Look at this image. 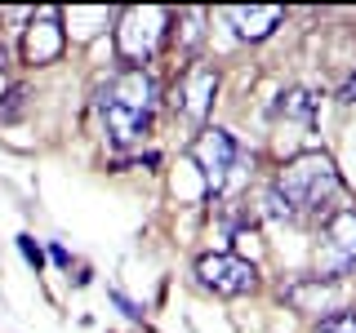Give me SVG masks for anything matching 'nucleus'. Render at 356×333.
<instances>
[{
  "label": "nucleus",
  "instance_id": "1",
  "mask_svg": "<svg viewBox=\"0 0 356 333\" xmlns=\"http://www.w3.org/2000/svg\"><path fill=\"white\" fill-rule=\"evenodd\" d=\"M152 107H156V80L143 67H125L98 89V120L116 147L143 142V133L152 129Z\"/></svg>",
  "mask_w": 356,
  "mask_h": 333
},
{
  "label": "nucleus",
  "instance_id": "2",
  "mask_svg": "<svg viewBox=\"0 0 356 333\" xmlns=\"http://www.w3.org/2000/svg\"><path fill=\"white\" fill-rule=\"evenodd\" d=\"M272 187L285 196V205L294 209V214L339 209V205H334V200H339V173H334V160H330V155H321V151L294 155Z\"/></svg>",
  "mask_w": 356,
  "mask_h": 333
},
{
  "label": "nucleus",
  "instance_id": "3",
  "mask_svg": "<svg viewBox=\"0 0 356 333\" xmlns=\"http://www.w3.org/2000/svg\"><path fill=\"white\" fill-rule=\"evenodd\" d=\"M356 266V209H330L325 227L316 244V275L321 280H339Z\"/></svg>",
  "mask_w": 356,
  "mask_h": 333
},
{
  "label": "nucleus",
  "instance_id": "4",
  "mask_svg": "<svg viewBox=\"0 0 356 333\" xmlns=\"http://www.w3.org/2000/svg\"><path fill=\"white\" fill-rule=\"evenodd\" d=\"M196 275H200L205 289L227 293V298H241V293H254V289H259V271H254V262L236 258V253H205V258L196 262Z\"/></svg>",
  "mask_w": 356,
  "mask_h": 333
},
{
  "label": "nucleus",
  "instance_id": "5",
  "mask_svg": "<svg viewBox=\"0 0 356 333\" xmlns=\"http://www.w3.org/2000/svg\"><path fill=\"white\" fill-rule=\"evenodd\" d=\"M214 94H218V71H214V67L187 62L183 71H178L174 89H170V107L178 111V116L200 120V116L209 111V103H214Z\"/></svg>",
  "mask_w": 356,
  "mask_h": 333
},
{
  "label": "nucleus",
  "instance_id": "6",
  "mask_svg": "<svg viewBox=\"0 0 356 333\" xmlns=\"http://www.w3.org/2000/svg\"><path fill=\"white\" fill-rule=\"evenodd\" d=\"M236 142H232V133L227 129H205L196 138V147H192V160H196V169L205 173V182H209V191H222V182H227V173L236 169Z\"/></svg>",
  "mask_w": 356,
  "mask_h": 333
},
{
  "label": "nucleus",
  "instance_id": "7",
  "mask_svg": "<svg viewBox=\"0 0 356 333\" xmlns=\"http://www.w3.org/2000/svg\"><path fill=\"white\" fill-rule=\"evenodd\" d=\"M125 27H120V53H125L129 62H143V58H152V49L161 44L165 36V27L161 22H170V14H161V9H129L125 18Z\"/></svg>",
  "mask_w": 356,
  "mask_h": 333
},
{
  "label": "nucleus",
  "instance_id": "8",
  "mask_svg": "<svg viewBox=\"0 0 356 333\" xmlns=\"http://www.w3.org/2000/svg\"><path fill=\"white\" fill-rule=\"evenodd\" d=\"M281 18H285V9H276V5H263V9L259 5H254V9H227V22L236 27V36H245V40H263Z\"/></svg>",
  "mask_w": 356,
  "mask_h": 333
},
{
  "label": "nucleus",
  "instance_id": "9",
  "mask_svg": "<svg viewBox=\"0 0 356 333\" xmlns=\"http://www.w3.org/2000/svg\"><path fill=\"white\" fill-rule=\"evenodd\" d=\"M316 103L321 98L312 94V89H289V94H281V103H276L272 111L285 120H316Z\"/></svg>",
  "mask_w": 356,
  "mask_h": 333
},
{
  "label": "nucleus",
  "instance_id": "10",
  "mask_svg": "<svg viewBox=\"0 0 356 333\" xmlns=\"http://www.w3.org/2000/svg\"><path fill=\"white\" fill-rule=\"evenodd\" d=\"M316 333H356V316L352 311H334V316H325L316 325Z\"/></svg>",
  "mask_w": 356,
  "mask_h": 333
},
{
  "label": "nucleus",
  "instance_id": "11",
  "mask_svg": "<svg viewBox=\"0 0 356 333\" xmlns=\"http://www.w3.org/2000/svg\"><path fill=\"white\" fill-rule=\"evenodd\" d=\"M263 214H267V218H294V209L285 205V196L276 191V187H267V196H263Z\"/></svg>",
  "mask_w": 356,
  "mask_h": 333
},
{
  "label": "nucleus",
  "instance_id": "12",
  "mask_svg": "<svg viewBox=\"0 0 356 333\" xmlns=\"http://www.w3.org/2000/svg\"><path fill=\"white\" fill-rule=\"evenodd\" d=\"M22 98H27V89H22V85L9 89V94H5V107H0V120H14L18 111H22Z\"/></svg>",
  "mask_w": 356,
  "mask_h": 333
},
{
  "label": "nucleus",
  "instance_id": "13",
  "mask_svg": "<svg viewBox=\"0 0 356 333\" xmlns=\"http://www.w3.org/2000/svg\"><path fill=\"white\" fill-rule=\"evenodd\" d=\"M18 249H22V258H27L31 266H40V249H36V240H31V236H18Z\"/></svg>",
  "mask_w": 356,
  "mask_h": 333
},
{
  "label": "nucleus",
  "instance_id": "14",
  "mask_svg": "<svg viewBox=\"0 0 356 333\" xmlns=\"http://www.w3.org/2000/svg\"><path fill=\"white\" fill-rule=\"evenodd\" d=\"M111 298H116V307H120V311H125V316H129V320H143V311H138V307H134V302H129V298H125V293H120V289H116V293H111Z\"/></svg>",
  "mask_w": 356,
  "mask_h": 333
},
{
  "label": "nucleus",
  "instance_id": "15",
  "mask_svg": "<svg viewBox=\"0 0 356 333\" xmlns=\"http://www.w3.org/2000/svg\"><path fill=\"white\" fill-rule=\"evenodd\" d=\"M339 98H343V103H356V71L348 76V85L339 89Z\"/></svg>",
  "mask_w": 356,
  "mask_h": 333
},
{
  "label": "nucleus",
  "instance_id": "16",
  "mask_svg": "<svg viewBox=\"0 0 356 333\" xmlns=\"http://www.w3.org/2000/svg\"><path fill=\"white\" fill-rule=\"evenodd\" d=\"M54 262H58V266H72V258H67V249H63V244H54Z\"/></svg>",
  "mask_w": 356,
  "mask_h": 333
},
{
  "label": "nucleus",
  "instance_id": "17",
  "mask_svg": "<svg viewBox=\"0 0 356 333\" xmlns=\"http://www.w3.org/2000/svg\"><path fill=\"white\" fill-rule=\"evenodd\" d=\"M0 67H5V44H0Z\"/></svg>",
  "mask_w": 356,
  "mask_h": 333
}]
</instances>
